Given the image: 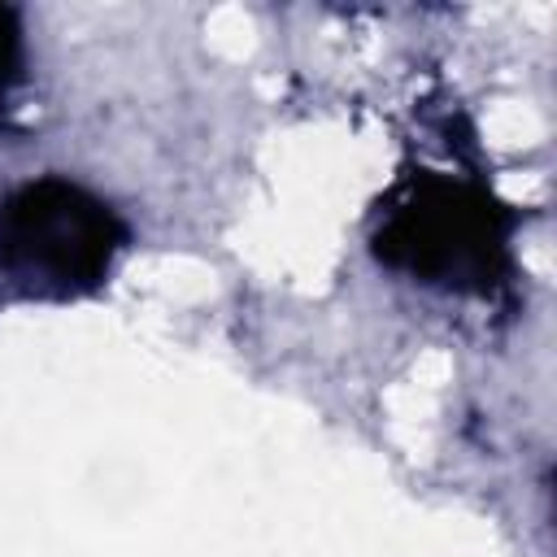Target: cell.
Instances as JSON below:
<instances>
[{
  "label": "cell",
  "instance_id": "3957f363",
  "mask_svg": "<svg viewBox=\"0 0 557 557\" xmlns=\"http://www.w3.org/2000/svg\"><path fill=\"white\" fill-rule=\"evenodd\" d=\"M22 65V35H17V17L13 9H0V83L13 78Z\"/></svg>",
  "mask_w": 557,
  "mask_h": 557
},
{
  "label": "cell",
  "instance_id": "7a4b0ae2",
  "mask_svg": "<svg viewBox=\"0 0 557 557\" xmlns=\"http://www.w3.org/2000/svg\"><path fill=\"white\" fill-rule=\"evenodd\" d=\"M500 248L505 235L487 196L444 178L418 183L409 205L392 209L387 226L374 235V252L383 261L448 287H466V278H479L474 287H483L492 274V252Z\"/></svg>",
  "mask_w": 557,
  "mask_h": 557
},
{
  "label": "cell",
  "instance_id": "6da1fadb",
  "mask_svg": "<svg viewBox=\"0 0 557 557\" xmlns=\"http://www.w3.org/2000/svg\"><path fill=\"white\" fill-rule=\"evenodd\" d=\"M126 222L87 187L44 174L0 196V287L13 300L65 305L100 292Z\"/></svg>",
  "mask_w": 557,
  "mask_h": 557
}]
</instances>
